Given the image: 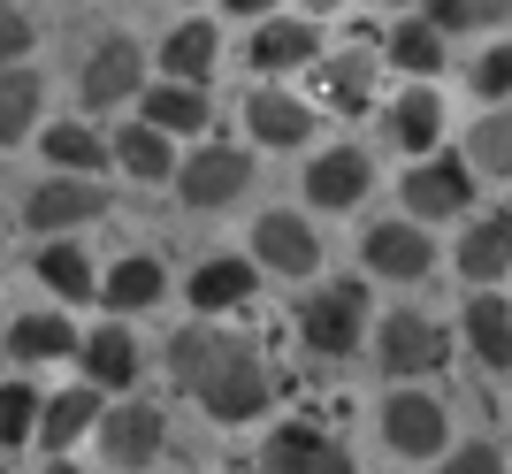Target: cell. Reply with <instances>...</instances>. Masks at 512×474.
<instances>
[{"label":"cell","mask_w":512,"mask_h":474,"mask_svg":"<svg viewBox=\"0 0 512 474\" xmlns=\"http://www.w3.org/2000/svg\"><path fill=\"white\" fill-rule=\"evenodd\" d=\"M169 375L207 421H222V429L268 413V398H276V375H268L260 345L237 337V329H214V322H192V329L169 337Z\"/></svg>","instance_id":"6da1fadb"},{"label":"cell","mask_w":512,"mask_h":474,"mask_svg":"<svg viewBox=\"0 0 512 474\" xmlns=\"http://www.w3.org/2000/svg\"><path fill=\"white\" fill-rule=\"evenodd\" d=\"M299 337H306V352H314V360H352V352L367 345V283L337 276L329 291H306Z\"/></svg>","instance_id":"7a4b0ae2"},{"label":"cell","mask_w":512,"mask_h":474,"mask_svg":"<svg viewBox=\"0 0 512 474\" xmlns=\"http://www.w3.org/2000/svg\"><path fill=\"white\" fill-rule=\"evenodd\" d=\"M77 100H85V115H107V108L146 100V46L130 39V31L92 39V54L77 62Z\"/></svg>","instance_id":"3957f363"},{"label":"cell","mask_w":512,"mask_h":474,"mask_svg":"<svg viewBox=\"0 0 512 474\" xmlns=\"http://www.w3.org/2000/svg\"><path fill=\"white\" fill-rule=\"evenodd\" d=\"M444 360H451V329L413 314V306H398V314L375 329V367H383L390 383H421V375H436Z\"/></svg>","instance_id":"277c9868"},{"label":"cell","mask_w":512,"mask_h":474,"mask_svg":"<svg viewBox=\"0 0 512 474\" xmlns=\"http://www.w3.org/2000/svg\"><path fill=\"white\" fill-rule=\"evenodd\" d=\"M444 436H451V406L421 383H390L383 398V444L398 459H444Z\"/></svg>","instance_id":"5b68a950"},{"label":"cell","mask_w":512,"mask_h":474,"mask_svg":"<svg viewBox=\"0 0 512 474\" xmlns=\"http://www.w3.org/2000/svg\"><path fill=\"white\" fill-rule=\"evenodd\" d=\"M245 184H253V153H245V146H222V138H207L199 153H184V169H176V199H184L192 215L237 207Z\"/></svg>","instance_id":"8992f818"},{"label":"cell","mask_w":512,"mask_h":474,"mask_svg":"<svg viewBox=\"0 0 512 474\" xmlns=\"http://www.w3.org/2000/svg\"><path fill=\"white\" fill-rule=\"evenodd\" d=\"M398 199H406L413 222H451L474 207V169L467 153H428V161H413L406 176H398Z\"/></svg>","instance_id":"52a82bcc"},{"label":"cell","mask_w":512,"mask_h":474,"mask_svg":"<svg viewBox=\"0 0 512 474\" xmlns=\"http://www.w3.org/2000/svg\"><path fill=\"white\" fill-rule=\"evenodd\" d=\"M107 215V192L92 176H39L31 192H23V230H46V237H69V230H92Z\"/></svg>","instance_id":"ba28073f"},{"label":"cell","mask_w":512,"mask_h":474,"mask_svg":"<svg viewBox=\"0 0 512 474\" xmlns=\"http://www.w3.org/2000/svg\"><path fill=\"white\" fill-rule=\"evenodd\" d=\"M375 69H383V39H352L337 54H321L314 62V108L367 115L375 108Z\"/></svg>","instance_id":"9c48e42d"},{"label":"cell","mask_w":512,"mask_h":474,"mask_svg":"<svg viewBox=\"0 0 512 474\" xmlns=\"http://www.w3.org/2000/svg\"><path fill=\"white\" fill-rule=\"evenodd\" d=\"M375 192V153L367 146H321L306 161V207L314 215H352Z\"/></svg>","instance_id":"30bf717a"},{"label":"cell","mask_w":512,"mask_h":474,"mask_svg":"<svg viewBox=\"0 0 512 474\" xmlns=\"http://www.w3.org/2000/svg\"><path fill=\"white\" fill-rule=\"evenodd\" d=\"M161 444H169V413H161V406H146V398L107 406V421H100V459H107V467L138 474V467L161 459Z\"/></svg>","instance_id":"8fae6325"},{"label":"cell","mask_w":512,"mask_h":474,"mask_svg":"<svg viewBox=\"0 0 512 474\" xmlns=\"http://www.w3.org/2000/svg\"><path fill=\"white\" fill-rule=\"evenodd\" d=\"M314 123H321V108L299 100V92H283V85H253L245 92V130H253V146H268V153L314 146Z\"/></svg>","instance_id":"7c38bea8"},{"label":"cell","mask_w":512,"mask_h":474,"mask_svg":"<svg viewBox=\"0 0 512 474\" xmlns=\"http://www.w3.org/2000/svg\"><path fill=\"white\" fill-rule=\"evenodd\" d=\"M245 62H253L260 85H283L291 69H314V62H321V31H314V16H268V23H253Z\"/></svg>","instance_id":"4fadbf2b"},{"label":"cell","mask_w":512,"mask_h":474,"mask_svg":"<svg viewBox=\"0 0 512 474\" xmlns=\"http://www.w3.org/2000/svg\"><path fill=\"white\" fill-rule=\"evenodd\" d=\"M253 260L268 276H314L321 268V230L299 207H268V215L253 222Z\"/></svg>","instance_id":"5bb4252c"},{"label":"cell","mask_w":512,"mask_h":474,"mask_svg":"<svg viewBox=\"0 0 512 474\" xmlns=\"http://www.w3.org/2000/svg\"><path fill=\"white\" fill-rule=\"evenodd\" d=\"M360 260H367V276H383V283H421L436 268V245H428V230L413 215H390L360 237Z\"/></svg>","instance_id":"9a60e30c"},{"label":"cell","mask_w":512,"mask_h":474,"mask_svg":"<svg viewBox=\"0 0 512 474\" xmlns=\"http://www.w3.org/2000/svg\"><path fill=\"white\" fill-rule=\"evenodd\" d=\"M260 467L268 474H352V452L321 421H283L268 444H260Z\"/></svg>","instance_id":"2e32d148"},{"label":"cell","mask_w":512,"mask_h":474,"mask_svg":"<svg viewBox=\"0 0 512 474\" xmlns=\"http://www.w3.org/2000/svg\"><path fill=\"white\" fill-rule=\"evenodd\" d=\"M253 291H260V260H237V253H214L184 276V299H192L199 322H222L237 306H253Z\"/></svg>","instance_id":"e0dca14e"},{"label":"cell","mask_w":512,"mask_h":474,"mask_svg":"<svg viewBox=\"0 0 512 474\" xmlns=\"http://www.w3.org/2000/svg\"><path fill=\"white\" fill-rule=\"evenodd\" d=\"M39 153H46V169H62V176H100V169H115V138H107L92 115H62V123H46V130H39Z\"/></svg>","instance_id":"ac0fdd59"},{"label":"cell","mask_w":512,"mask_h":474,"mask_svg":"<svg viewBox=\"0 0 512 474\" xmlns=\"http://www.w3.org/2000/svg\"><path fill=\"white\" fill-rule=\"evenodd\" d=\"M138 115H146L153 130H169V138H207V130H214V100H207V85H176V77L146 85Z\"/></svg>","instance_id":"d6986e66"},{"label":"cell","mask_w":512,"mask_h":474,"mask_svg":"<svg viewBox=\"0 0 512 474\" xmlns=\"http://www.w3.org/2000/svg\"><path fill=\"white\" fill-rule=\"evenodd\" d=\"M77 322H69L62 306H39V314H16L8 322V352H16L23 367H54V360H77Z\"/></svg>","instance_id":"ffe728a7"},{"label":"cell","mask_w":512,"mask_h":474,"mask_svg":"<svg viewBox=\"0 0 512 474\" xmlns=\"http://www.w3.org/2000/svg\"><path fill=\"white\" fill-rule=\"evenodd\" d=\"M31 268H39V283H46V291H54L62 306H85V299H100V276H107V268H92V253L77 245V237H46Z\"/></svg>","instance_id":"44dd1931"},{"label":"cell","mask_w":512,"mask_h":474,"mask_svg":"<svg viewBox=\"0 0 512 474\" xmlns=\"http://www.w3.org/2000/svg\"><path fill=\"white\" fill-rule=\"evenodd\" d=\"M107 421V406H100V390L92 383H69V390H54V398H46V413H39V444L54 459L69 452V444H85L92 429H100Z\"/></svg>","instance_id":"7402d4cb"},{"label":"cell","mask_w":512,"mask_h":474,"mask_svg":"<svg viewBox=\"0 0 512 474\" xmlns=\"http://www.w3.org/2000/svg\"><path fill=\"white\" fill-rule=\"evenodd\" d=\"M115 169H123L130 184H176L184 161H176V138H169V130H153L146 115H138L130 130H115Z\"/></svg>","instance_id":"603a6c76"},{"label":"cell","mask_w":512,"mask_h":474,"mask_svg":"<svg viewBox=\"0 0 512 474\" xmlns=\"http://www.w3.org/2000/svg\"><path fill=\"white\" fill-rule=\"evenodd\" d=\"M77 367H85L92 390H130L138 383V337H130L123 322H100L85 345H77Z\"/></svg>","instance_id":"cb8c5ba5"},{"label":"cell","mask_w":512,"mask_h":474,"mask_svg":"<svg viewBox=\"0 0 512 474\" xmlns=\"http://www.w3.org/2000/svg\"><path fill=\"white\" fill-rule=\"evenodd\" d=\"M214 62H222V31L207 16L176 23L161 39V77H176V85H214Z\"/></svg>","instance_id":"d4e9b609"},{"label":"cell","mask_w":512,"mask_h":474,"mask_svg":"<svg viewBox=\"0 0 512 474\" xmlns=\"http://www.w3.org/2000/svg\"><path fill=\"white\" fill-rule=\"evenodd\" d=\"M459 329H467L474 360L490 367V375H512V299H497V291H474L467 314H459Z\"/></svg>","instance_id":"484cf974"},{"label":"cell","mask_w":512,"mask_h":474,"mask_svg":"<svg viewBox=\"0 0 512 474\" xmlns=\"http://www.w3.org/2000/svg\"><path fill=\"white\" fill-rule=\"evenodd\" d=\"M436 138H444V92H436V85H406V92H398V108H390V146L413 153V161H428Z\"/></svg>","instance_id":"4316f807"},{"label":"cell","mask_w":512,"mask_h":474,"mask_svg":"<svg viewBox=\"0 0 512 474\" xmlns=\"http://www.w3.org/2000/svg\"><path fill=\"white\" fill-rule=\"evenodd\" d=\"M31 130H46V77L31 62L0 69V146H23Z\"/></svg>","instance_id":"83f0119b"},{"label":"cell","mask_w":512,"mask_h":474,"mask_svg":"<svg viewBox=\"0 0 512 474\" xmlns=\"http://www.w3.org/2000/svg\"><path fill=\"white\" fill-rule=\"evenodd\" d=\"M153 299H169V268L153 253H123L100 276V306H115V314H146Z\"/></svg>","instance_id":"f1b7e54d"},{"label":"cell","mask_w":512,"mask_h":474,"mask_svg":"<svg viewBox=\"0 0 512 474\" xmlns=\"http://www.w3.org/2000/svg\"><path fill=\"white\" fill-rule=\"evenodd\" d=\"M459 276L467 283L512 276V215H474L467 230H459Z\"/></svg>","instance_id":"f546056e"},{"label":"cell","mask_w":512,"mask_h":474,"mask_svg":"<svg viewBox=\"0 0 512 474\" xmlns=\"http://www.w3.org/2000/svg\"><path fill=\"white\" fill-rule=\"evenodd\" d=\"M444 54H451V39H444L428 16H398V31L383 39V62H398L406 77H421V85L444 69Z\"/></svg>","instance_id":"4dcf8cb0"},{"label":"cell","mask_w":512,"mask_h":474,"mask_svg":"<svg viewBox=\"0 0 512 474\" xmlns=\"http://www.w3.org/2000/svg\"><path fill=\"white\" fill-rule=\"evenodd\" d=\"M467 169L474 176H512V108H490L482 123L467 130Z\"/></svg>","instance_id":"1f68e13d"},{"label":"cell","mask_w":512,"mask_h":474,"mask_svg":"<svg viewBox=\"0 0 512 474\" xmlns=\"http://www.w3.org/2000/svg\"><path fill=\"white\" fill-rule=\"evenodd\" d=\"M39 413H46V398L31 383H0V452L31 444V436H39Z\"/></svg>","instance_id":"d6a6232c"},{"label":"cell","mask_w":512,"mask_h":474,"mask_svg":"<svg viewBox=\"0 0 512 474\" xmlns=\"http://www.w3.org/2000/svg\"><path fill=\"white\" fill-rule=\"evenodd\" d=\"M474 92H482V100H512V39H497V46H482V54H474Z\"/></svg>","instance_id":"836d02e7"},{"label":"cell","mask_w":512,"mask_h":474,"mask_svg":"<svg viewBox=\"0 0 512 474\" xmlns=\"http://www.w3.org/2000/svg\"><path fill=\"white\" fill-rule=\"evenodd\" d=\"M31 46H39V23H31V8H0V69L31 62Z\"/></svg>","instance_id":"e575fe53"},{"label":"cell","mask_w":512,"mask_h":474,"mask_svg":"<svg viewBox=\"0 0 512 474\" xmlns=\"http://www.w3.org/2000/svg\"><path fill=\"white\" fill-rule=\"evenodd\" d=\"M444 474H505V452L497 444H459V452H444Z\"/></svg>","instance_id":"d590c367"},{"label":"cell","mask_w":512,"mask_h":474,"mask_svg":"<svg viewBox=\"0 0 512 474\" xmlns=\"http://www.w3.org/2000/svg\"><path fill=\"white\" fill-rule=\"evenodd\" d=\"M421 16L444 31V39H459V31H474V0H421Z\"/></svg>","instance_id":"8d00e7d4"},{"label":"cell","mask_w":512,"mask_h":474,"mask_svg":"<svg viewBox=\"0 0 512 474\" xmlns=\"http://www.w3.org/2000/svg\"><path fill=\"white\" fill-rule=\"evenodd\" d=\"M474 23H490V31H505V23H512V0H474Z\"/></svg>","instance_id":"74e56055"},{"label":"cell","mask_w":512,"mask_h":474,"mask_svg":"<svg viewBox=\"0 0 512 474\" xmlns=\"http://www.w3.org/2000/svg\"><path fill=\"white\" fill-rule=\"evenodd\" d=\"M222 8H230V16H245V23H268V16H276V0H222Z\"/></svg>","instance_id":"f35d334b"},{"label":"cell","mask_w":512,"mask_h":474,"mask_svg":"<svg viewBox=\"0 0 512 474\" xmlns=\"http://www.w3.org/2000/svg\"><path fill=\"white\" fill-rule=\"evenodd\" d=\"M46 474H92V467H77V459L62 452V459H46Z\"/></svg>","instance_id":"ab89813d"},{"label":"cell","mask_w":512,"mask_h":474,"mask_svg":"<svg viewBox=\"0 0 512 474\" xmlns=\"http://www.w3.org/2000/svg\"><path fill=\"white\" fill-rule=\"evenodd\" d=\"M306 8H314V16H329V8H344V0H306Z\"/></svg>","instance_id":"60d3db41"},{"label":"cell","mask_w":512,"mask_h":474,"mask_svg":"<svg viewBox=\"0 0 512 474\" xmlns=\"http://www.w3.org/2000/svg\"><path fill=\"white\" fill-rule=\"evenodd\" d=\"M375 8H390V16H398V8H413V0H375Z\"/></svg>","instance_id":"b9f144b4"},{"label":"cell","mask_w":512,"mask_h":474,"mask_svg":"<svg viewBox=\"0 0 512 474\" xmlns=\"http://www.w3.org/2000/svg\"><path fill=\"white\" fill-rule=\"evenodd\" d=\"M0 8H23V0H0Z\"/></svg>","instance_id":"7bdbcfd3"},{"label":"cell","mask_w":512,"mask_h":474,"mask_svg":"<svg viewBox=\"0 0 512 474\" xmlns=\"http://www.w3.org/2000/svg\"><path fill=\"white\" fill-rule=\"evenodd\" d=\"M0 474H8V452H0Z\"/></svg>","instance_id":"ee69618b"}]
</instances>
